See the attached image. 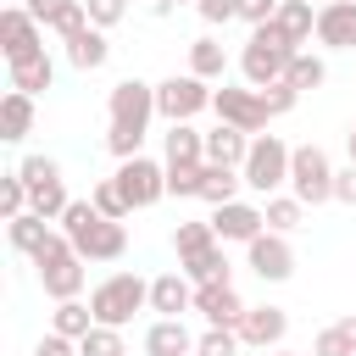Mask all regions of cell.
<instances>
[{
	"label": "cell",
	"instance_id": "1",
	"mask_svg": "<svg viewBox=\"0 0 356 356\" xmlns=\"http://www.w3.org/2000/svg\"><path fill=\"white\" fill-rule=\"evenodd\" d=\"M56 228L78 245V256H83V261H117V256L128 250V222L100 217V211H95V200H72V206L61 211V222H56Z\"/></svg>",
	"mask_w": 356,
	"mask_h": 356
},
{
	"label": "cell",
	"instance_id": "2",
	"mask_svg": "<svg viewBox=\"0 0 356 356\" xmlns=\"http://www.w3.org/2000/svg\"><path fill=\"white\" fill-rule=\"evenodd\" d=\"M295 50H300V44H295L278 22H261V28H250V39H245V50H239V78H245L250 89H267V83H278V78L289 72Z\"/></svg>",
	"mask_w": 356,
	"mask_h": 356
},
{
	"label": "cell",
	"instance_id": "3",
	"mask_svg": "<svg viewBox=\"0 0 356 356\" xmlns=\"http://www.w3.org/2000/svg\"><path fill=\"white\" fill-rule=\"evenodd\" d=\"M89 306H95V323L128 328V323L150 306V284H145L139 273H106V278L89 289Z\"/></svg>",
	"mask_w": 356,
	"mask_h": 356
},
{
	"label": "cell",
	"instance_id": "4",
	"mask_svg": "<svg viewBox=\"0 0 356 356\" xmlns=\"http://www.w3.org/2000/svg\"><path fill=\"white\" fill-rule=\"evenodd\" d=\"M289 150H295V145H284L278 134H256V139H250V156H245V167H239V172H245V189L261 195V200L278 195V189L289 184Z\"/></svg>",
	"mask_w": 356,
	"mask_h": 356
},
{
	"label": "cell",
	"instance_id": "5",
	"mask_svg": "<svg viewBox=\"0 0 356 356\" xmlns=\"http://www.w3.org/2000/svg\"><path fill=\"white\" fill-rule=\"evenodd\" d=\"M289 195L306 200V206L334 200V161H328L323 145H295L289 150Z\"/></svg>",
	"mask_w": 356,
	"mask_h": 356
},
{
	"label": "cell",
	"instance_id": "6",
	"mask_svg": "<svg viewBox=\"0 0 356 356\" xmlns=\"http://www.w3.org/2000/svg\"><path fill=\"white\" fill-rule=\"evenodd\" d=\"M211 83L206 78H195V72H172V78H161L156 83V111L167 117V122H195L200 111H211Z\"/></svg>",
	"mask_w": 356,
	"mask_h": 356
},
{
	"label": "cell",
	"instance_id": "7",
	"mask_svg": "<svg viewBox=\"0 0 356 356\" xmlns=\"http://www.w3.org/2000/svg\"><path fill=\"white\" fill-rule=\"evenodd\" d=\"M106 117H111V128H150V117H161L156 111V83H145V78H122V83H111V95H106Z\"/></svg>",
	"mask_w": 356,
	"mask_h": 356
},
{
	"label": "cell",
	"instance_id": "8",
	"mask_svg": "<svg viewBox=\"0 0 356 356\" xmlns=\"http://www.w3.org/2000/svg\"><path fill=\"white\" fill-rule=\"evenodd\" d=\"M211 111H217V122H228V128H245V134H261L267 122H273V111H267V100H261V89H239V83H222L217 95H211Z\"/></svg>",
	"mask_w": 356,
	"mask_h": 356
},
{
	"label": "cell",
	"instance_id": "9",
	"mask_svg": "<svg viewBox=\"0 0 356 356\" xmlns=\"http://www.w3.org/2000/svg\"><path fill=\"white\" fill-rule=\"evenodd\" d=\"M117 189L128 195V206L134 211H145V206H156L161 195H167V161H150V156H128V161H117Z\"/></svg>",
	"mask_w": 356,
	"mask_h": 356
},
{
	"label": "cell",
	"instance_id": "10",
	"mask_svg": "<svg viewBox=\"0 0 356 356\" xmlns=\"http://www.w3.org/2000/svg\"><path fill=\"white\" fill-rule=\"evenodd\" d=\"M245 267H250L261 284H284V278L295 273V245H289V234L261 228V234L245 245Z\"/></svg>",
	"mask_w": 356,
	"mask_h": 356
},
{
	"label": "cell",
	"instance_id": "11",
	"mask_svg": "<svg viewBox=\"0 0 356 356\" xmlns=\"http://www.w3.org/2000/svg\"><path fill=\"white\" fill-rule=\"evenodd\" d=\"M39 50H44V22L28 6H6L0 11V56L22 61V56H39Z\"/></svg>",
	"mask_w": 356,
	"mask_h": 356
},
{
	"label": "cell",
	"instance_id": "12",
	"mask_svg": "<svg viewBox=\"0 0 356 356\" xmlns=\"http://www.w3.org/2000/svg\"><path fill=\"white\" fill-rule=\"evenodd\" d=\"M211 228L222 245H250L267 228V211L256 200H228V206H211Z\"/></svg>",
	"mask_w": 356,
	"mask_h": 356
},
{
	"label": "cell",
	"instance_id": "13",
	"mask_svg": "<svg viewBox=\"0 0 356 356\" xmlns=\"http://www.w3.org/2000/svg\"><path fill=\"white\" fill-rule=\"evenodd\" d=\"M33 273H39V289H44L50 300H78L83 284H89V261H83L78 250H67V256H56V261H44V267H33Z\"/></svg>",
	"mask_w": 356,
	"mask_h": 356
},
{
	"label": "cell",
	"instance_id": "14",
	"mask_svg": "<svg viewBox=\"0 0 356 356\" xmlns=\"http://www.w3.org/2000/svg\"><path fill=\"white\" fill-rule=\"evenodd\" d=\"M284 334H289V312H284V306H245V317H239V345H250V350H278Z\"/></svg>",
	"mask_w": 356,
	"mask_h": 356
},
{
	"label": "cell",
	"instance_id": "15",
	"mask_svg": "<svg viewBox=\"0 0 356 356\" xmlns=\"http://www.w3.org/2000/svg\"><path fill=\"white\" fill-rule=\"evenodd\" d=\"M195 312H200L211 328H239V317H245V300H239L234 278H228V284H195Z\"/></svg>",
	"mask_w": 356,
	"mask_h": 356
},
{
	"label": "cell",
	"instance_id": "16",
	"mask_svg": "<svg viewBox=\"0 0 356 356\" xmlns=\"http://www.w3.org/2000/svg\"><path fill=\"white\" fill-rule=\"evenodd\" d=\"M317 44L323 50H356V0H323L317 6Z\"/></svg>",
	"mask_w": 356,
	"mask_h": 356
},
{
	"label": "cell",
	"instance_id": "17",
	"mask_svg": "<svg viewBox=\"0 0 356 356\" xmlns=\"http://www.w3.org/2000/svg\"><path fill=\"white\" fill-rule=\"evenodd\" d=\"M150 312L156 317H184L195 312V278L178 267V273H156L150 278Z\"/></svg>",
	"mask_w": 356,
	"mask_h": 356
},
{
	"label": "cell",
	"instance_id": "18",
	"mask_svg": "<svg viewBox=\"0 0 356 356\" xmlns=\"http://www.w3.org/2000/svg\"><path fill=\"white\" fill-rule=\"evenodd\" d=\"M161 161L167 167H200L206 161V134L195 122H167L161 134Z\"/></svg>",
	"mask_w": 356,
	"mask_h": 356
},
{
	"label": "cell",
	"instance_id": "19",
	"mask_svg": "<svg viewBox=\"0 0 356 356\" xmlns=\"http://www.w3.org/2000/svg\"><path fill=\"white\" fill-rule=\"evenodd\" d=\"M67 44V67H78V72H95V67H106L111 61V39H106V28H78L72 39H61Z\"/></svg>",
	"mask_w": 356,
	"mask_h": 356
},
{
	"label": "cell",
	"instance_id": "20",
	"mask_svg": "<svg viewBox=\"0 0 356 356\" xmlns=\"http://www.w3.org/2000/svg\"><path fill=\"white\" fill-rule=\"evenodd\" d=\"M145 356H195V334L184 328V317H156L145 328Z\"/></svg>",
	"mask_w": 356,
	"mask_h": 356
},
{
	"label": "cell",
	"instance_id": "21",
	"mask_svg": "<svg viewBox=\"0 0 356 356\" xmlns=\"http://www.w3.org/2000/svg\"><path fill=\"white\" fill-rule=\"evenodd\" d=\"M28 11L50 28V33H61V39H72L78 28H89V11H83V0H28Z\"/></svg>",
	"mask_w": 356,
	"mask_h": 356
},
{
	"label": "cell",
	"instance_id": "22",
	"mask_svg": "<svg viewBox=\"0 0 356 356\" xmlns=\"http://www.w3.org/2000/svg\"><path fill=\"white\" fill-rule=\"evenodd\" d=\"M250 139H256V134L217 122V128L206 134V161H217V167H245V156H250Z\"/></svg>",
	"mask_w": 356,
	"mask_h": 356
},
{
	"label": "cell",
	"instance_id": "23",
	"mask_svg": "<svg viewBox=\"0 0 356 356\" xmlns=\"http://www.w3.org/2000/svg\"><path fill=\"white\" fill-rule=\"evenodd\" d=\"M6 78H11V89L39 95V89H50V83H56V61L39 50V56H22V61H6Z\"/></svg>",
	"mask_w": 356,
	"mask_h": 356
},
{
	"label": "cell",
	"instance_id": "24",
	"mask_svg": "<svg viewBox=\"0 0 356 356\" xmlns=\"http://www.w3.org/2000/svg\"><path fill=\"white\" fill-rule=\"evenodd\" d=\"M28 128H33V95L6 89V100H0V139H6V145H22Z\"/></svg>",
	"mask_w": 356,
	"mask_h": 356
},
{
	"label": "cell",
	"instance_id": "25",
	"mask_svg": "<svg viewBox=\"0 0 356 356\" xmlns=\"http://www.w3.org/2000/svg\"><path fill=\"white\" fill-rule=\"evenodd\" d=\"M239 189H245V172L239 167H217V161L200 167V200L228 206V200H239Z\"/></svg>",
	"mask_w": 356,
	"mask_h": 356
},
{
	"label": "cell",
	"instance_id": "26",
	"mask_svg": "<svg viewBox=\"0 0 356 356\" xmlns=\"http://www.w3.org/2000/svg\"><path fill=\"white\" fill-rule=\"evenodd\" d=\"M189 72H195V78H206V83H217V78L228 72V50H222V39L200 33V39L189 44Z\"/></svg>",
	"mask_w": 356,
	"mask_h": 356
},
{
	"label": "cell",
	"instance_id": "27",
	"mask_svg": "<svg viewBox=\"0 0 356 356\" xmlns=\"http://www.w3.org/2000/svg\"><path fill=\"white\" fill-rule=\"evenodd\" d=\"M295 44H306V39H317V11H312V0H278V17H273Z\"/></svg>",
	"mask_w": 356,
	"mask_h": 356
},
{
	"label": "cell",
	"instance_id": "28",
	"mask_svg": "<svg viewBox=\"0 0 356 356\" xmlns=\"http://www.w3.org/2000/svg\"><path fill=\"white\" fill-rule=\"evenodd\" d=\"M44 234H50V222H44L39 211H17V217H6V239H11V250H22V256H33V250L44 245Z\"/></svg>",
	"mask_w": 356,
	"mask_h": 356
},
{
	"label": "cell",
	"instance_id": "29",
	"mask_svg": "<svg viewBox=\"0 0 356 356\" xmlns=\"http://www.w3.org/2000/svg\"><path fill=\"white\" fill-rule=\"evenodd\" d=\"M312 356H356V312L339 317V323H328V328H317Z\"/></svg>",
	"mask_w": 356,
	"mask_h": 356
},
{
	"label": "cell",
	"instance_id": "30",
	"mask_svg": "<svg viewBox=\"0 0 356 356\" xmlns=\"http://www.w3.org/2000/svg\"><path fill=\"white\" fill-rule=\"evenodd\" d=\"M72 206V195H67V178H50V184H33L28 189V211H39L44 222H61V211Z\"/></svg>",
	"mask_w": 356,
	"mask_h": 356
},
{
	"label": "cell",
	"instance_id": "31",
	"mask_svg": "<svg viewBox=\"0 0 356 356\" xmlns=\"http://www.w3.org/2000/svg\"><path fill=\"white\" fill-rule=\"evenodd\" d=\"M50 328H56V334H67V339H83V334L95 328V306H89V300H56Z\"/></svg>",
	"mask_w": 356,
	"mask_h": 356
},
{
	"label": "cell",
	"instance_id": "32",
	"mask_svg": "<svg viewBox=\"0 0 356 356\" xmlns=\"http://www.w3.org/2000/svg\"><path fill=\"white\" fill-rule=\"evenodd\" d=\"M284 83H289V89H300V95H306V89H323V83H328V61H323V56H312V50H295V61H289Z\"/></svg>",
	"mask_w": 356,
	"mask_h": 356
},
{
	"label": "cell",
	"instance_id": "33",
	"mask_svg": "<svg viewBox=\"0 0 356 356\" xmlns=\"http://www.w3.org/2000/svg\"><path fill=\"white\" fill-rule=\"evenodd\" d=\"M261 211H267V228L273 234H295L306 222V200H295V195H267Z\"/></svg>",
	"mask_w": 356,
	"mask_h": 356
},
{
	"label": "cell",
	"instance_id": "34",
	"mask_svg": "<svg viewBox=\"0 0 356 356\" xmlns=\"http://www.w3.org/2000/svg\"><path fill=\"white\" fill-rule=\"evenodd\" d=\"M211 245H222L217 228H211V217H206V222H178V228H172V250H178V261H189V256H200V250H211Z\"/></svg>",
	"mask_w": 356,
	"mask_h": 356
},
{
	"label": "cell",
	"instance_id": "35",
	"mask_svg": "<svg viewBox=\"0 0 356 356\" xmlns=\"http://www.w3.org/2000/svg\"><path fill=\"white\" fill-rule=\"evenodd\" d=\"M195 284H228V256H222V245H211V250H200V256H189V261H178Z\"/></svg>",
	"mask_w": 356,
	"mask_h": 356
},
{
	"label": "cell",
	"instance_id": "36",
	"mask_svg": "<svg viewBox=\"0 0 356 356\" xmlns=\"http://www.w3.org/2000/svg\"><path fill=\"white\" fill-rule=\"evenodd\" d=\"M78 356H128V339H122V328L95 323V328L78 339Z\"/></svg>",
	"mask_w": 356,
	"mask_h": 356
},
{
	"label": "cell",
	"instance_id": "37",
	"mask_svg": "<svg viewBox=\"0 0 356 356\" xmlns=\"http://www.w3.org/2000/svg\"><path fill=\"white\" fill-rule=\"evenodd\" d=\"M89 200H95V211H100V217H111V222H128V211H134V206H128V195L117 189V178H100V184L89 189Z\"/></svg>",
	"mask_w": 356,
	"mask_h": 356
},
{
	"label": "cell",
	"instance_id": "38",
	"mask_svg": "<svg viewBox=\"0 0 356 356\" xmlns=\"http://www.w3.org/2000/svg\"><path fill=\"white\" fill-rule=\"evenodd\" d=\"M245 345H239V328H211L206 323V334H195V356H239Z\"/></svg>",
	"mask_w": 356,
	"mask_h": 356
},
{
	"label": "cell",
	"instance_id": "39",
	"mask_svg": "<svg viewBox=\"0 0 356 356\" xmlns=\"http://www.w3.org/2000/svg\"><path fill=\"white\" fill-rule=\"evenodd\" d=\"M0 211L6 217H17V211H28V178L11 167V172H0Z\"/></svg>",
	"mask_w": 356,
	"mask_h": 356
},
{
	"label": "cell",
	"instance_id": "40",
	"mask_svg": "<svg viewBox=\"0 0 356 356\" xmlns=\"http://www.w3.org/2000/svg\"><path fill=\"white\" fill-rule=\"evenodd\" d=\"M106 150H111L117 161L145 156V134H139V128H106Z\"/></svg>",
	"mask_w": 356,
	"mask_h": 356
},
{
	"label": "cell",
	"instance_id": "41",
	"mask_svg": "<svg viewBox=\"0 0 356 356\" xmlns=\"http://www.w3.org/2000/svg\"><path fill=\"white\" fill-rule=\"evenodd\" d=\"M200 167H206V161H200ZM200 167H167V195L200 200Z\"/></svg>",
	"mask_w": 356,
	"mask_h": 356
},
{
	"label": "cell",
	"instance_id": "42",
	"mask_svg": "<svg viewBox=\"0 0 356 356\" xmlns=\"http://www.w3.org/2000/svg\"><path fill=\"white\" fill-rule=\"evenodd\" d=\"M83 11H89L95 28H117L128 17V0H83Z\"/></svg>",
	"mask_w": 356,
	"mask_h": 356
},
{
	"label": "cell",
	"instance_id": "43",
	"mask_svg": "<svg viewBox=\"0 0 356 356\" xmlns=\"http://www.w3.org/2000/svg\"><path fill=\"white\" fill-rule=\"evenodd\" d=\"M17 172L28 178V189H33V184H50V178H61V167H56L50 156H22V161H17Z\"/></svg>",
	"mask_w": 356,
	"mask_h": 356
},
{
	"label": "cell",
	"instance_id": "44",
	"mask_svg": "<svg viewBox=\"0 0 356 356\" xmlns=\"http://www.w3.org/2000/svg\"><path fill=\"white\" fill-rule=\"evenodd\" d=\"M261 100H267V111H273V117H284V111H295L300 89H289V83L278 78V83H267V89H261Z\"/></svg>",
	"mask_w": 356,
	"mask_h": 356
},
{
	"label": "cell",
	"instance_id": "45",
	"mask_svg": "<svg viewBox=\"0 0 356 356\" xmlns=\"http://www.w3.org/2000/svg\"><path fill=\"white\" fill-rule=\"evenodd\" d=\"M195 11H200V22L222 28V22H234V17H239V0H195Z\"/></svg>",
	"mask_w": 356,
	"mask_h": 356
},
{
	"label": "cell",
	"instance_id": "46",
	"mask_svg": "<svg viewBox=\"0 0 356 356\" xmlns=\"http://www.w3.org/2000/svg\"><path fill=\"white\" fill-rule=\"evenodd\" d=\"M33 356H78V339H67V334L44 328V334H39V345H33Z\"/></svg>",
	"mask_w": 356,
	"mask_h": 356
},
{
	"label": "cell",
	"instance_id": "47",
	"mask_svg": "<svg viewBox=\"0 0 356 356\" xmlns=\"http://www.w3.org/2000/svg\"><path fill=\"white\" fill-rule=\"evenodd\" d=\"M334 200H339V206H356V161L334 167Z\"/></svg>",
	"mask_w": 356,
	"mask_h": 356
},
{
	"label": "cell",
	"instance_id": "48",
	"mask_svg": "<svg viewBox=\"0 0 356 356\" xmlns=\"http://www.w3.org/2000/svg\"><path fill=\"white\" fill-rule=\"evenodd\" d=\"M273 17H278V0H239V22L261 28V22H273Z\"/></svg>",
	"mask_w": 356,
	"mask_h": 356
},
{
	"label": "cell",
	"instance_id": "49",
	"mask_svg": "<svg viewBox=\"0 0 356 356\" xmlns=\"http://www.w3.org/2000/svg\"><path fill=\"white\" fill-rule=\"evenodd\" d=\"M345 150H350V161H356V122H350V134H345Z\"/></svg>",
	"mask_w": 356,
	"mask_h": 356
},
{
	"label": "cell",
	"instance_id": "50",
	"mask_svg": "<svg viewBox=\"0 0 356 356\" xmlns=\"http://www.w3.org/2000/svg\"><path fill=\"white\" fill-rule=\"evenodd\" d=\"M267 356H300V350H289V345H278V350H267Z\"/></svg>",
	"mask_w": 356,
	"mask_h": 356
},
{
	"label": "cell",
	"instance_id": "51",
	"mask_svg": "<svg viewBox=\"0 0 356 356\" xmlns=\"http://www.w3.org/2000/svg\"><path fill=\"white\" fill-rule=\"evenodd\" d=\"M167 6H195V0H167Z\"/></svg>",
	"mask_w": 356,
	"mask_h": 356
}]
</instances>
